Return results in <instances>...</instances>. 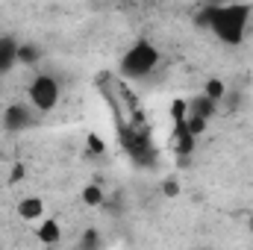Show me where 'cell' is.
Returning a JSON list of instances; mask_svg holds the SVG:
<instances>
[{
  "instance_id": "obj_4",
  "label": "cell",
  "mask_w": 253,
  "mask_h": 250,
  "mask_svg": "<svg viewBox=\"0 0 253 250\" xmlns=\"http://www.w3.org/2000/svg\"><path fill=\"white\" fill-rule=\"evenodd\" d=\"M30 124H33V109L27 103H12L3 112V126L9 132H21V129H27Z\"/></svg>"
},
{
  "instance_id": "obj_1",
  "label": "cell",
  "mask_w": 253,
  "mask_h": 250,
  "mask_svg": "<svg viewBox=\"0 0 253 250\" xmlns=\"http://www.w3.org/2000/svg\"><path fill=\"white\" fill-rule=\"evenodd\" d=\"M251 18V6H215L212 15V33L224 42V44H242L245 42V27Z\"/></svg>"
},
{
  "instance_id": "obj_6",
  "label": "cell",
  "mask_w": 253,
  "mask_h": 250,
  "mask_svg": "<svg viewBox=\"0 0 253 250\" xmlns=\"http://www.w3.org/2000/svg\"><path fill=\"white\" fill-rule=\"evenodd\" d=\"M18 65V42L15 39H0V77L9 74Z\"/></svg>"
},
{
  "instance_id": "obj_5",
  "label": "cell",
  "mask_w": 253,
  "mask_h": 250,
  "mask_svg": "<svg viewBox=\"0 0 253 250\" xmlns=\"http://www.w3.org/2000/svg\"><path fill=\"white\" fill-rule=\"evenodd\" d=\"M15 212H18L21 221H39V218L44 215V200H42V197H24Z\"/></svg>"
},
{
  "instance_id": "obj_14",
  "label": "cell",
  "mask_w": 253,
  "mask_h": 250,
  "mask_svg": "<svg viewBox=\"0 0 253 250\" xmlns=\"http://www.w3.org/2000/svg\"><path fill=\"white\" fill-rule=\"evenodd\" d=\"M88 144H91V150H97V153L103 150V144H100V138H97V135H88Z\"/></svg>"
},
{
  "instance_id": "obj_9",
  "label": "cell",
  "mask_w": 253,
  "mask_h": 250,
  "mask_svg": "<svg viewBox=\"0 0 253 250\" xmlns=\"http://www.w3.org/2000/svg\"><path fill=\"white\" fill-rule=\"evenodd\" d=\"M103 197H106V194H103V188L94 186V183H88V186L83 188V203H85V206H91V209H94V206H103Z\"/></svg>"
},
{
  "instance_id": "obj_8",
  "label": "cell",
  "mask_w": 253,
  "mask_h": 250,
  "mask_svg": "<svg viewBox=\"0 0 253 250\" xmlns=\"http://www.w3.org/2000/svg\"><path fill=\"white\" fill-rule=\"evenodd\" d=\"M189 112H191V115H200L203 121H209V118L215 115V100H209L206 94H197V97L191 100Z\"/></svg>"
},
{
  "instance_id": "obj_7",
  "label": "cell",
  "mask_w": 253,
  "mask_h": 250,
  "mask_svg": "<svg viewBox=\"0 0 253 250\" xmlns=\"http://www.w3.org/2000/svg\"><path fill=\"white\" fill-rule=\"evenodd\" d=\"M36 236H39V242H42V245H56V242H59V236H62V227H59L53 218H47V221H42V227L36 230Z\"/></svg>"
},
{
  "instance_id": "obj_12",
  "label": "cell",
  "mask_w": 253,
  "mask_h": 250,
  "mask_svg": "<svg viewBox=\"0 0 253 250\" xmlns=\"http://www.w3.org/2000/svg\"><path fill=\"white\" fill-rule=\"evenodd\" d=\"M186 129H189L191 138H197V135L206 129V121H203L200 115H191V112H189V118H186Z\"/></svg>"
},
{
  "instance_id": "obj_13",
  "label": "cell",
  "mask_w": 253,
  "mask_h": 250,
  "mask_svg": "<svg viewBox=\"0 0 253 250\" xmlns=\"http://www.w3.org/2000/svg\"><path fill=\"white\" fill-rule=\"evenodd\" d=\"M97 248H100V236H97L94 230L83 233V239H80V250H97Z\"/></svg>"
},
{
  "instance_id": "obj_15",
  "label": "cell",
  "mask_w": 253,
  "mask_h": 250,
  "mask_svg": "<svg viewBox=\"0 0 253 250\" xmlns=\"http://www.w3.org/2000/svg\"><path fill=\"white\" fill-rule=\"evenodd\" d=\"M177 191H180V188H177L174 180H168V183H165V194H168V197H171V194H177Z\"/></svg>"
},
{
  "instance_id": "obj_10",
  "label": "cell",
  "mask_w": 253,
  "mask_h": 250,
  "mask_svg": "<svg viewBox=\"0 0 253 250\" xmlns=\"http://www.w3.org/2000/svg\"><path fill=\"white\" fill-rule=\"evenodd\" d=\"M36 59H39L36 44H18V65H33Z\"/></svg>"
},
{
  "instance_id": "obj_16",
  "label": "cell",
  "mask_w": 253,
  "mask_h": 250,
  "mask_svg": "<svg viewBox=\"0 0 253 250\" xmlns=\"http://www.w3.org/2000/svg\"><path fill=\"white\" fill-rule=\"evenodd\" d=\"M251 236H253V215H251Z\"/></svg>"
},
{
  "instance_id": "obj_3",
  "label": "cell",
  "mask_w": 253,
  "mask_h": 250,
  "mask_svg": "<svg viewBox=\"0 0 253 250\" xmlns=\"http://www.w3.org/2000/svg\"><path fill=\"white\" fill-rule=\"evenodd\" d=\"M59 94H62V88H59V83H56L50 74H39V77L30 83V88H27L30 106L39 109V112H50V109H56Z\"/></svg>"
},
{
  "instance_id": "obj_2",
  "label": "cell",
  "mask_w": 253,
  "mask_h": 250,
  "mask_svg": "<svg viewBox=\"0 0 253 250\" xmlns=\"http://www.w3.org/2000/svg\"><path fill=\"white\" fill-rule=\"evenodd\" d=\"M156 65H159V50H156L147 39H141V42H135V44L124 53V59H121V74H124L126 80H141V77H147Z\"/></svg>"
},
{
  "instance_id": "obj_11",
  "label": "cell",
  "mask_w": 253,
  "mask_h": 250,
  "mask_svg": "<svg viewBox=\"0 0 253 250\" xmlns=\"http://www.w3.org/2000/svg\"><path fill=\"white\" fill-rule=\"evenodd\" d=\"M203 94H206L209 100H215V103H218V100L227 94V88H224V83H221V80H209V83H206V88H203Z\"/></svg>"
}]
</instances>
